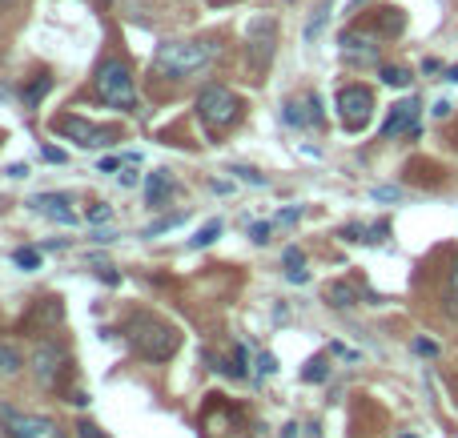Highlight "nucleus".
Wrapping results in <instances>:
<instances>
[{
  "instance_id": "43",
  "label": "nucleus",
  "mask_w": 458,
  "mask_h": 438,
  "mask_svg": "<svg viewBox=\"0 0 458 438\" xmlns=\"http://www.w3.org/2000/svg\"><path fill=\"white\" fill-rule=\"evenodd\" d=\"M455 286H458V261H455Z\"/></svg>"
},
{
  "instance_id": "9",
  "label": "nucleus",
  "mask_w": 458,
  "mask_h": 438,
  "mask_svg": "<svg viewBox=\"0 0 458 438\" xmlns=\"http://www.w3.org/2000/svg\"><path fill=\"white\" fill-rule=\"evenodd\" d=\"M68 370V354L57 342H40L33 350V374L40 378V386H57Z\"/></svg>"
},
{
  "instance_id": "39",
  "label": "nucleus",
  "mask_w": 458,
  "mask_h": 438,
  "mask_svg": "<svg viewBox=\"0 0 458 438\" xmlns=\"http://www.w3.org/2000/svg\"><path fill=\"white\" fill-rule=\"evenodd\" d=\"M8 177H29V165H8Z\"/></svg>"
},
{
  "instance_id": "16",
  "label": "nucleus",
  "mask_w": 458,
  "mask_h": 438,
  "mask_svg": "<svg viewBox=\"0 0 458 438\" xmlns=\"http://www.w3.org/2000/svg\"><path fill=\"white\" fill-rule=\"evenodd\" d=\"M49 89H52V77H45V73H40V77H36V81L24 89V109H36V105L45 101V93H49Z\"/></svg>"
},
{
  "instance_id": "35",
  "label": "nucleus",
  "mask_w": 458,
  "mask_h": 438,
  "mask_svg": "<svg viewBox=\"0 0 458 438\" xmlns=\"http://www.w3.org/2000/svg\"><path fill=\"white\" fill-rule=\"evenodd\" d=\"M249 233H253V242L262 245V242H269V226H265V221H258V226L249 229Z\"/></svg>"
},
{
  "instance_id": "8",
  "label": "nucleus",
  "mask_w": 458,
  "mask_h": 438,
  "mask_svg": "<svg viewBox=\"0 0 458 438\" xmlns=\"http://www.w3.org/2000/svg\"><path fill=\"white\" fill-rule=\"evenodd\" d=\"M370 113H374V93L366 85H346L342 93H338V117H342V125L350 133L366 129Z\"/></svg>"
},
{
  "instance_id": "7",
  "label": "nucleus",
  "mask_w": 458,
  "mask_h": 438,
  "mask_svg": "<svg viewBox=\"0 0 458 438\" xmlns=\"http://www.w3.org/2000/svg\"><path fill=\"white\" fill-rule=\"evenodd\" d=\"M52 129L61 133V137H68V141H77L81 149H105V145H113L117 137H121L117 129H105V125H93V121H81V117H57Z\"/></svg>"
},
{
  "instance_id": "34",
  "label": "nucleus",
  "mask_w": 458,
  "mask_h": 438,
  "mask_svg": "<svg viewBox=\"0 0 458 438\" xmlns=\"http://www.w3.org/2000/svg\"><path fill=\"white\" fill-rule=\"evenodd\" d=\"M414 350H418V354H426V358H430V354H438V346H434L430 338H418V342H414Z\"/></svg>"
},
{
  "instance_id": "19",
  "label": "nucleus",
  "mask_w": 458,
  "mask_h": 438,
  "mask_svg": "<svg viewBox=\"0 0 458 438\" xmlns=\"http://www.w3.org/2000/svg\"><path fill=\"white\" fill-rule=\"evenodd\" d=\"M382 81L390 85V89H406L410 73H406V68H398V65H382Z\"/></svg>"
},
{
  "instance_id": "32",
  "label": "nucleus",
  "mask_w": 458,
  "mask_h": 438,
  "mask_svg": "<svg viewBox=\"0 0 458 438\" xmlns=\"http://www.w3.org/2000/svg\"><path fill=\"white\" fill-rule=\"evenodd\" d=\"M77 435H81V438H105V435H101V430H97V426H93L89 418H81V422H77Z\"/></svg>"
},
{
  "instance_id": "41",
  "label": "nucleus",
  "mask_w": 458,
  "mask_h": 438,
  "mask_svg": "<svg viewBox=\"0 0 458 438\" xmlns=\"http://www.w3.org/2000/svg\"><path fill=\"white\" fill-rule=\"evenodd\" d=\"M20 0H0V8H17Z\"/></svg>"
},
{
  "instance_id": "31",
  "label": "nucleus",
  "mask_w": 458,
  "mask_h": 438,
  "mask_svg": "<svg viewBox=\"0 0 458 438\" xmlns=\"http://www.w3.org/2000/svg\"><path fill=\"white\" fill-rule=\"evenodd\" d=\"M278 370V358L274 354H258V374H274Z\"/></svg>"
},
{
  "instance_id": "38",
  "label": "nucleus",
  "mask_w": 458,
  "mask_h": 438,
  "mask_svg": "<svg viewBox=\"0 0 458 438\" xmlns=\"http://www.w3.org/2000/svg\"><path fill=\"white\" fill-rule=\"evenodd\" d=\"M113 169H121V157H105L101 161V173H113Z\"/></svg>"
},
{
  "instance_id": "14",
  "label": "nucleus",
  "mask_w": 458,
  "mask_h": 438,
  "mask_svg": "<svg viewBox=\"0 0 458 438\" xmlns=\"http://www.w3.org/2000/svg\"><path fill=\"white\" fill-rule=\"evenodd\" d=\"M33 205H36L40 213L57 217L61 226H73V221H77V213L65 210V205H68V197H65V194H40V197H33Z\"/></svg>"
},
{
  "instance_id": "18",
  "label": "nucleus",
  "mask_w": 458,
  "mask_h": 438,
  "mask_svg": "<svg viewBox=\"0 0 458 438\" xmlns=\"http://www.w3.org/2000/svg\"><path fill=\"white\" fill-rule=\"evenodd\" d=\"M302 109H306V105H297V101H286V105H281V121H286V125H310V117L302 113Z\"/></svg>"
},
{
  "instance_id": "5",
  "label": "nucleus",
  "mask_w": 458,
  "mask_h": 438,
  "mask_svg": "<svg viewBox=\"0 0 458 438\" xmlns=\"http://www.w3.org/2000/svg\"><path fill=\"white\" fill-rule=\"evenodd\" d=\"M246 52H249V68L258 77H265V68L278 52V20L269 13H262V17H253L246 24Z\"/></svg>"
},
{
  "instance_id": "24",
  "label": "nucleus",
  "mask_w": 458,
  "mask_h": 438,
  "mask_svg": "<svg viewBox=\"0 0 458 438\" xmlns=\"http://www.w3.org/2000/svg\"><path fill=\"white\" fill-rule=\"evenodd\" d=\"M326 17H330V4H322V8H318V17H313L310 24H306V41H313V36L326 29Z\"/></svg>"
},
{
  "instance_id": "33",
  "label": "nucleus",
  "mask_w": 458,
  "mask_h": 438,
  "mask_svg": "<svg viewBox=\"0 0 458 438\" xmlns=\"http://www.w3.org/2000/svg\"><path fill=\"white\" fill-rule=\"evenodd\" d=\"M286 265H290V270H302V249H297V245L286 249Z\"/></svg>"
},
{
  "instance_id": "26",
  "label": "nucleus",
  "mask_w": 458,
  "mask_h": 438,
  "mask_svg": "<svg viewBox=\"0 0 458 438\" xmlns=\"http://www.w3.org/2000/svg\"><path fill=\"white\" fill-rule=\"evenodd\" d=\"M306 117H310V125H322V101H318V93L306 97Z\"/></svg>"
},
{
  "instance_id": "36",
  "label": "nucleus",
  "mask_w": 458,
  "mask_h": 438,
  "mask_svg": "<svg viewBox=\"0 0 458 438\" xmlns=\"http://www.w3.org/2000/svg\"><path fill=\"white\" fill-rule=\"evenodd\" d=\"M101 282H105V286H121V274H117V270H109V265H105V270H101Z\"/></svg>"
},
{
  "instance_id": "17",
  "label": "nucleus",
  "mask_w": 458,
  "mask_h": 438,
  "mask_svg": "<svg viewBox=\"0 0 458 438\" xmlns=\"http://www.w3.org/2000/svg\"><path fill=\"white\" fill-rule=\"evenodd\" d=\"M217 238H221V221H209V226L197 229V238H193L189 245H193V249H205V245H213Z\"/></svg>"
},
{
  "instance_id": "23",
  "label": "nucleus",
  "mask_w": 458,
  "mask_h": 438,
  "mask_svg": "<svg viewBox=\"0 0 458 438\" xmlns=\"http://www.w3.org/2000/svg\"><path fill=\"white\" fill-rule=\"evenodd\" d=\"M181 221H185V213H173V217H161V221H153V226L145 229V238H157V233H165V229H177Z\"/></svg>"
},
{
  "instance_id": "1",
  "label": "nucleus",
  "mask_w": 458,
  "mask_h": 438,
  "mask_svg": "<svg viewBox=\"0 0 458 438\" xmlns=\"http://www.w3.org/2000/svg\"><path fill=\"white\" fill-rule=\"evenodd\" d=\"M125 338L133 342V350L145 362H169L181 350V334L177 326L161 322L157 314H133L125 322Z\"/></svg>"
},
{
  "instance_id": "25",
  "label": "nucleus",
  "mask_w": 458,
  "mask_h": 438,
  "mask_svg": "<svg viewBox=\"0 0 458 438\" xmlns=\"http://www.w3.org/2000/svg\"><path fill=\"white\" fill-rule=\"evenodd\" d=\"M346 242H370V226H342Z\"/></svg>"
},
{
  "instance_id": "2",
  "label": "nucleus",
  "mask_w": 458,
  "mask_h": 438,
  "mask_svg": "<svg viewBox=\"0 0 458 438\" xmlns=\"http://www.w3.org/2000/svg\"><path fill=\"white\" fill-rule=\"evenodd\" d=\"M213 52H217L213 41H169V45L157 49L153 68H157L161 77H169V81H181V77L201 73V68L213 61Z\"/></svg>"
},
{
  "instance_id": "21",
  "label": "nucleus",
  "mask_w": 458,
  "mask_h": 438,
  "mask_svg": "<svg viewBox=\"0 0 458 438\" xmlns=\"http://www.w3.org/2000/svg\"><path fill=\"white\" fill-rule=\"evenodd\" d=\"M326 374H330L326 358H310V362H306V370H302V378H306V382H326Z\"/></svg>"
},
{
  "instance_id": "30",
  "label": "nucleus",
  "mask_w": 458,
  "mask_h": 438,
  "mask_svg": "<svg viewBox=\"0 0 458 438\" xmlns=\"http://www.w3.org/2000/svg\"><path fill=\"white\" fill-rule=\"evenodd\" d=\"M117 181H121V185H137V169H133V161H125V165H121Z\"/></svg>"
},
{
  "instance_id": "20",
  "label": "nucleus",
  "mask_w": 458,
  "mask_h": 438,
  "mask_svg": "<svg viewBox=\"0 0 458 438\" xmlns=\"http://www.w3.org/2000/svg\"><path fill=\"white\" fill-rule=\"evenodd\" d=\"M20 366H24V362H20V354L13 350V346H4V342H0V374H17Z\"/></svg>"
},
{
  "instance_id": "3",
  "label": "nucleus",
  "mask_w": 458,
  "mask_h": 438,
  "mask_svg": "<svg viewBox=\"0 0 458 438\" xmlns=\"http://www.w3.org/2000/svg\"><path fill=\"white\" fill-rule=\"evenodd\" d=\"M197 117H201L205 133H226L229 125L242 121V97L229 85H205L197 97Z\"/></svg>"
},
{
  "instance_id": "42",
  "label": "nucleus",
  "mask_w": 458,
  "mask_h": 438,
  "mask_svg": "<svg viewBox=\"0 0 458 438\" xmlns=\"http://www.w3.org/2000/svg\"><path fill=\"white\" fill-rule=\"evenodd\" d=\"M209 4H233V0H209Z\"/></svg>"
},
{
  "instance_id": "10",
  "label": "nucleus",
  "mask_w": 458,
  "mask_h": 438,
  "mask_svg": "<svg viewBox=\"0 0 458 438\" xmlns=\"http://www.w3.org/2000/svg\"><path fill=\"white\" fill-rule=\"evenodd\" d=\"M342 57L346 61H354V65H370V61H378V36L358 33V29L342 33Z\"/></svg>"
},
{
  "instance_id": "11",
  "label": "nucleus",
  "mask_w": 458,
  "mask_h": 438,
  "mask_svg": "<svg viewBox=\"0 0 458 438\" xmlns=\"http://www.w3.org/2000/svg\"><path fill=\"white\" fill-rule=\"evenodd\" d=\"M418 129V101H398L386 117V125H382V137H398V133H414Z\"/></svg>"
},
{
  "instance_id": "29",
  "label": "nucleus",
  "mask_w": 458,
  "mask_h": 438,
  "mask_svg": "<svg viewBox=\"0 0 458 438\" xmlns=\"http://www.w3.org/2000/svg\"><path fill=\"white\" fill-rule=\"evenodd\" d=\"M109 217H113V205H89V221H109Z\"/></svg>"
},
{
  "instance_id": "4",
  "label": "nucleus",
  "mask_w": 458,
  "mask_h": 438,
  "mask_svg": "<svg viewBox=\"0 0 458 438\" xmlns=\"http://www.w3.org/2000/svg\"><path fill=\"white\" fill-rule=\"evenodd\" d=\"M93 93H97L109 109H121V113H133L137 109V89H133L129 65L125 61H105L93 77Z\"/></svg>"
},
{
  "instance_id": "22",
  "label": "nucleus",
  "mask_w": 458,
  "mask_h": 438,
  "mask_svg": "<svg viewBox=\"0 0 458 438\" xmlns=\"http://www.w3.org/2000/svg\"><path fill=\"white\" fill-rule=\"evenodd\" d=\"M13 261H17L20 270H40V249H17Z\"/></svg>"
},
{
  "instance_id": "28",
  "label": "nucleus",
  "mask_w": 458,
  "mask_h": 438,
  "mask_svg": "<svg viewBox=\"0 0 458 438\" xmlns=\"http://www.w3.org/2000/svg\"><path fill=\"white\" fill-rule=\"evenodd\" d=\"M229 173H237V177H242V181H249V185H265V177H262V173H253V169H246V165H233Z\"/></svg>"
},
{
  "instance_id": "12",
  "label": "nucleus",
  "mask_w": 458,
  "mask_h": 438,
  "mask_svg": "<svg viewBox=\"0 0 458 438\" xmlns=\"http://www.w3.org/2000/svg\"><path fill=\"white\" fill-rule=\"evenodd\" d=\"M65 318V306H61V298H40L36 309L20 322V330H52V326Z\"/></svg>"
},
{
  "instance_id": "6",
  "label": "nucleus",
  "mask_w": 458,
  "mask_h": 438,
  "mask_svg": "<svg viewBox=\"0 0 458 438\" xmlns=\"http://www.w3.org/2000/svg\"><path fill=\"white\" fill-rule=\"evenodd\" d=\"M0 426H4L13 438H65V430H61L52 418L17 410V406H8V402H0Z\"/></svg>"
},
{
  "instance_id": "27",
  "label": "nucleus",
  "mask_w": 458,
  "mask_h": 438,
  "mask_svg": "<svg viewBox=\"0 0 458 438\" xmlns=\"http://www.w3.org/2000/svg\"><path fill=\"white\" fill-rule=\"evenodd\" d=\"M370 197H374V201H398V197H402V189H394V185H374V189H370Z\"/></svg>"
},
{
  "instance_id": "37",
  "label": "nucleus",
  "mask_w": 458,
  "mask_h": 438,
  "mask_svg": "<svg viewBox=\"0 0 458 438\" xmlns=\"http://www.w3.org/2000/svg\"><path fill=\"white\" fill-rule=\"evenodd\" d=\"M40 157H45V161H52V165H65V153H61V149H45Z\"/></svg>"
},
{
  "instance_id": "40",
  "label": "nucleus",
  "mask_w": 458,
  "mask_h": 438,
  "mask_svg": "<svg viewBox=\"0 0 458 438\" xmlns=\"http://www.w3.org/2000/svg\"><path fill=\"white\" fill-rule=\"evenodd\" d=\"M446 81H455V85H458V65H455V68H446Z\"/></svg>"
},
{
  "instance_id": "44",
  "label": "nucleus",
  "mask_w": 458,
  "mask_h": 438,
  "mask_svg": "<svg viewBox=\"0 0 458 438\" xmlns=\"http://www.w3.org/2000/svg\"><path fill=\"white\" fill-rule=\"evenodd\" d=\"M398 438H418V435H398Z\"/></svg>"
},
{
  "instance_id": "13",
  "label": "nucleus",
  "mask_w": 458,
  "mask_h": 438,
  "mask_svg": "<svg viewBox=\"0 0 458 438\" xmlns=\"http://www.w3.org/2000/svg\"><path fill=\"white\" fill-rule=\"evenodd\" d=\"M173 189H177V181H173V173H169V169H153V173H149L145 197H149V205H153V210H161L165 201L173 197Z\"/></svg>"
},
{
  "instance_id": "15",
  "label": "nucleus",
  "mask_w": 458,
  "mask_h": 438,
  "mask_svg": "<svg viewBox=\"0 0 458 438\" xmlns=\"http://www.w3.org/2000/svg\"><path fill=\"white\" fill-rule=\"evenodd\" d=\"M326 302H330V306H338V309H346V306H354V302H358V290H354L350 282H330V286H326Z\"/></svg>"
},
{
  "instance_id": "45",
  "label": "nucleus",
  "mask_w": 458,
  "mask_h": 438,
  "mask_svg": "<svg viewBox=\"0 0 458 438\" xmlns=\"http://www.w3.org/2000/svg\"><path fill=\"white\" fill-rule=\"evenodd\" d=\"M97 4H109V0H97Z\"/></svg>"
},
{
  "instance_id": "46",
  "label": "nucleus",
  "mask_w": 458,
  "mask_h": 438,
  "mask_svg": "<svg viewBox=\"0 0 458 438\" xmlns=\"http://www.w3.org/2000/svg\"><path fill=\"white\" fill-rule=\"evenodd\" d=\"M286 4H294V0H286Z\"/></svg>"
}]
</instances>
